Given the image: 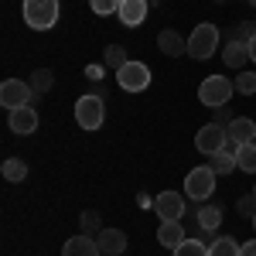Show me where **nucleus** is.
<instances>
[{"mask_svg":"<svg viewBox=\"0 0 256 256\" xmlns=\"http://www.w3.org/2000/svg\"><path fill=\"white\" fill-rule=\"evenodd\" d=\"M216 171H212V164H202V168H192L188 178H184V195L195 198V202H205V198H212L216 192Z\"/></svg>","mask_w":256,"mask_h":256,"instance_id":"4","label":"nucleus"},{"mask_svg":"<svg viewBox=\"0 0 256 256\" xmlns=\"http://www.w3.org/2000/svg\"><path fill=\"white\" fill-rule=\"evenodd\" d=\"M250 62H253V65H256V38L250 41Z\"/></svg>","mask_w":256,"mask_h":256,"instance_id":"34","label":"nucleus"},{"mask_svg":"<svg viewBox=\"0 0 256 256\" xmlns=\"http://www.w3.org/2000/svg\"><path fill=\"white\" fill-rule=\"evenodd\" d=\"M62 256H102L99 253V242H96V236H72L65 246H62Z\"/></svg>","mask_w":256,"mask_h":256,"instance_id":"15","label":"nucleus"},{"mask_svg":"<svg viewBox=\"0 0 256 256\" xmlns=\"http://www.w3.org/2000/svg\"><path fill=\"white\" fill-rule=\"evenodd\" d=\"M236 160H239V171H250V174H256V140H253V144H242V147H236Z\"/></svg>","mask_w":256,"mask_h":256,"instance_id":"20","label":"nucleus"},{"mask_svg":"<svg viewBox=\"0 0 256 256\" xmlns=\"http://www.w3.org/2000/svg\"><path fill=\"white\" fill-rule=\"evenodd\" d=\"M154 212H158L160 222H181V216L188 208H184V198L178 195V192H160L154 198Z\"/></svg>","mask_w":256,"mask_h":256,"instance_id":"9","label":"nucleus"},{"mask_svg":"<svg viewBox=\"0 0 256 256\" xmlns=\"http://www.w3.org/2000/svg\"><path fill=\"white\" fill-rule=\"evenodd\" d=\"M52 86H55V76H52L48 68H38V72L31 76V89H34V92H48Z\"/></svg>","mask_w":256,"mask_h":256,"instance_id":"27","label":"nucleus"},{"mask_svg":"<svg viewBox=\"0 0 256 256\" xmlns=\"http://www.w3.org/2000/svg\"><path fill=\"white\" fill-rule=\"evenodd\" d=\"M239 256H256V239L242 242V246H239Z\"/></svg>","mask_w":256,"mask_h":256,"instance_id":"33","label":"nucleus"},{"mask_svg":"<svg viewBox=\"0 0 256 256\" xmlns=\"http://www.w3.org/2000/svg\"><path fill=\"white\" fill-rule=\"evenodd\" d=\"M58 0H24V24L31 31H48L58 20Z\"/></svg>","mask_w":256,"mask_h":256,"instance_id":"1","label":"nucleus"},{"mask_svg":"<svg viewBox=\"0 0 256 256\" xmlns=\"http://www.w3.org/2000/svg\"><path fill=\"white\" fill-rule=\"evenodd\" d=\"M184 239H188V229H184V222H160L158 242L164 246V250H178Z\"/></svg>","mask_w":256,"mask_h":256,"instance_id":"14","label":"nucleus"},{"mask_svg":"<svg viewBox=\"0 0 256 256\" xmlns=\"http://www.w3.org/2000/svg\"><path fill=\"white\" fill-rule=\"evenodd\" d=\"M239 246H242V242H236L232 236H222L208 246V256H239Z\"/></svg>","mask_w":256,"mask_h":256,"instance_id":"22","label":"nucleus"},{"mask_svg":"<svg viewBox=\"0 0 256 256\" xmlns=\"http://www.w3.org/2000/svg\"><path fill=\"white\" fill-rule=\"evenodd\" d=\"M106 120V96H96V92H86V96L76 102V123L82 130H99Z\"/></svg>","mask_w":256,"mask_h":256,"instance_id":"3","label":"nucleus"},{"mask_svg":"<svg viewBox=\"0 0 256 256\" xmlns=\"http://www.w3.org/2000/svg\"><path fill=\"white\" fill-rule=\"evenodd\" d=\"M174 256H208V242H202V239H184L181 246L174 250Z\"/></svg>","mask_w":256,"mask_h":256,"instance_id":"23","label":"nucleus"},{"mask_svg":"<svg viewBox=\"0 0 256 256\" xmlns=\"http://www.w3.org/2000/svg\"><path fill=\"white\" fill-rule=\"evenodd\" d=\"M216 4H226V0H216Z\"/></svg>","mask_w":256,"mask_h":256,"instance_id":"36","label":"nucleus"},{"mask_svg":"<svg viewBox=\"0 0 256 256\" xmlns=\"http://www.w3.org/2000/svg\"><path fill=\"white\" fill-rule=\"evenodd\" d=\"M232 92H236V86L226 79V76H208V79H202V86H198V102L208 106V110L229 106Z\"/></svg>","mask_w":256,"mask_h":256,"instance_id":"2","label":"nucleus"},{"mask_svg":"<svg viewBox=\"0 0 256 256\" xmlns=\"http://www.w3.org/2000/svg\"><path fill=\"white\" fill-rule=\"evenodd\" d=\"M250 4H253V7H256V0H250Z\"/></svg>","mask_w":256,"mask_h":256,"instance_id":"37","label":"nucleus"},{"mask_svg":"<svg viewBox=\"0 0 256 256\" xmlns=\"http://www.w3.org/2000/svg\"><path fill=\"white\" fill-rule=\"evenodd\" d=\"M256 38V28H253V20H239V24H232L229 28V41H250Z\"/></svg>","mask_w":256,"mask_h":256,"instance_id":"24","label":"nucleus"},{"mask_svg":"<svg viewBox=\"0 0 256 256\" xmlns=\"http://www.w3.org/2000/svg\"><path fill=\"white\" fill-rule=\"evenodd\" d=\"M86 79H89V82H99V79H102V68H99V65H89V68H86Z\"/></svg>","mask_w":256,"mask_h":256,"instance_id":"32","label":"nucleus"},{"mask_svg":"<svg viewBox=\"0 0 256 256\" xmlns=\"http://www.w3.org/2000/svg\"><path fill=\"white\" fill-rule=\"evenodd\" d=\"M10 130L20 134V137H28V134H34L38 130V113H34V106H20V110H10Z\"/></svg>","mask_w":256,"mask_h":256,"instance_id":"11","label":"nucleus"},{"mask_svg":"<svg viewBox=\"0 0 256 256\" xmlns=\"http://www.w3.org/2000/svg\"><path fill=\"white\" fill-rule=\"evenodd\" d=\"M116 82H120V89H126V92H144L150 86V68L144 62H126L116 72Z\"/></svg>","mask_w":256,"mask_h":256,"instance_id":"6","label":"nucleus"},{"mask_svg":"<svg viewBox=\"0 0 256 256\" xmlns=\"http://www.w3.org/2000/svg\"><path fill=\"white\" fill-rule=\"evenodd\" d=\"M99 242V253L102 256H120V253H126V232L123 229H102L96 236Z\"/></svg>","mask_w":256,"mask_h":256,"instance_id":"12","label":"nucleus"},{"mask_svg":"<svg viewBox=\"0 0 256 256\" xmlns=\"http://www.w3.org/2000/svg\"><path fill=\"white\" fill-rule=\"evenodd\" d=\"M158 48L164 52V55H171V58H178V55H188V41L181 38L178 31H171V28L158 34Z\"/></svg>","mask_w":256,"mask_h":256,"instance_id":"17","label":"nucleus"},{"mask_svg":"<svg viewBox=\"0 0 256 256\" xmlns=\"http://www.w3.org/2000/svg\"><path fill=\"white\" fill-rule=\"evenodd\" d=\"M226 144H229L226 126H218V123H205V126L195 134V147L205 154V158H212V154H216V150H222Z\"/></svg>","mask_w":256,"mask_h":256,"instance_id":"8","label":"nucleus"},{"mask_svg":"<svg viewBox=\"0 0 256 256\" xmlns=\"http://www.w3.org/2000/svg\"><path fill=\"white\" fill-rule=\"evenodd\" d=\"M236 208H239V216H242V218H253L256 216V195H242L236 202Z\"/></svg>","mask_w":256,"mask_h":256,"instance_id":"30","label":"nucleus"},{"mask_svg":"<svg viewBox=\"0 0 256 256\" xmlns=\"http://www.w3.org/2000/svg\"><path fill=\"white\" fill-rule=\"evenodd\" d=\"M195 218H198V229L202 232H216L218 226H222V208L218 205H205V208L195 212Z\"/></svg>","mask_w":256,"mask_h":256,"instance_id":"19","label":"nucleus"},{"mask_svg":"<svg viewBox=\"0 0 256 256\" xmlns=\"http://www.w3.org/2000/svg\"><path fill=\"white\" fill-rule=\"evenodd\" d=\"M126 62H130L126 58V48H120V44H110V48H106V65H110L113 72H120Z\"/></svg>","mask_w":256,"mask_h":256,"instance_id":"26","label":"nucleus"},{"mask_svg":"<svg viewBox=\"0 0 256 256\" xmlns=\"http://www.w3.org/2000/svg\"><path fill=\"white\" fill-rule=\"evenodd\" d=\"M82 232L86 236H99L102 232V218L96 212H82Z\"/></svg>","mask_w":256,"mask_h":256,"instance_id":"28","label":"nucleus"},{"mask_svg":"<svg viewBox=\"0 0 256 256\" xmlns=\"http://www.w3.org/2000/svg\"><path fill=\"white\" fill-rule=\"evenodd\" d=\"M253 195H256V184H253Z\"/></svg>","mask_w":256,"mask_h":256,"instance_id":"38","label":"nucleus"},{"mask_svg":"<svg viewBox=\"0 0 256 256\" xmlns=\"http://www.w3.org/2000/svg\"><path fill=\"white\" fill-rule=\"evenodd\" d=\"M31 96H34L31 82L4 79V86H0V102H4L7 110H20V106H31Z\"/></svg>","mask_w":256,"mask_h":256,"instance_id":"7","label":"nucleus"},{"mask_svg":"<svg viewBox=\"0 0 256 256\" xmlns=\"http://www.w3.org/2000/svg\"><path fill=\"white\" fill-rule=\"evenodd\" d=\"M120 4H123V0H89L92 14H99V18H106V14H116Z\"/></svg>","mask_w":256,"mask_h":256,"instance_id":"29","label":"nucleus"},{"mask_svg":"<svg viewBox=\"0 0 256 256\" xmlns=\"http://www.w3.org/2000/svg\"><path fill=\"white\" fill-rule=\"evenodd\" d=\"M208 164H212V171H216V174H232V171L239 168V160H236V147H232V144H226L222 150H216V154L208 158Z\"/></svg>","mask_w":256,"mask_h":256,"instance_id":"16","label":"nucleus"},{"mask_svg":"<svg viewBox=\"0 0 256 256\" xmlns=\"http://www.w3.org/2000/svg\"><path fill=\"white\" fill-rule=\"evenodd\" d=\"M4 178L14 181V184H20V181L28 178V164H24L20 158H7L4 160Z\"/></svg>","mask_w":256,"mask_h":256,"instance_id":"21","label":"nucleus"},{"mask_svg":"<svg viewBox=\"0 0 256 256\" xmlns=\"http://www.w3.org/2000/svg\"><path fill=\"white\" fill-rule=\"evenodd\" d=\"M232 86H236V92H242V96H253L256 92V72H239L236 79H232Z\"/></svg>","mask_w":256,"mask_h":256,"instance_id":"25","label":"nucleus"},{"mask_svg":"<svg viewBox=\"0 0 256 256\" xmlns=\"http://www.w3.org/2000/svg\"><path fill=\"white\" fill-rule=\"evenodd\" d=\"M253 229H256V216H253Z\"/></svg>","mask_w":256,"mask_h":256,"instance_id":"35","label":"nucleus"},{"mask_svg":"<svg viewBox=\"0 0 256 256\" xmlns=\"http://www.w3.org/2000/svg\"><path fill=\"white\" fill-rule=\"evenodd\" d=\"M226 137L232 147H242V144H253L256 140V123L250 116H236L229 126H226Z\"/></svg>","mask_w":256,"mask_h":256,"instance_id":"10","label":"nucleus"},{"mask_svg":"<svg viewBox=\"0 0 256 256\" xmlns=\"http://www.w3.org/2000/svg\"><path fill=\"white\" fill-rule=\"evenodd\" d=\"M232 113H229V106H216V120H212V123H218V126H229V123H232Z\"/></svg>","mask_w":256,"mask_h":256,"instance_id":"31","label":"nucleus"},{"mask_svg":"<svg viewBox=\"0 0 256 256\" xmlns=\"http://www.w3.org/2000/svg\"><path fill=\"white\" fill-rule=\"evenodd\" d=\"M222 62H226L229 68H239V72H242V65L250 62V44H246V41H229L226 52H222Z\"/></svg>","mask_w":256,"mask_h":256,"instance_id":"18","label":"nucleus"},{"mask_svg":"<svg viewBox=\"0 0 256 256\" xmlns=\"http://www.w3.org/2000/svg\"><path fill=\"white\" fill-rule=\"evenodd\" d=\"M218 48V28L216 24H198L195 31L188 34V55L195 62L212 58V52Z\"/></svg>","mask_w":256,"mask_h":256,"instance_id":"5","label":"nucleus"},{"mask_svg":"<svg viewBox=\"0 0 256 256\" xmlns=\"http://www.w3.org/2000/svg\"><path fill=\"white\" fill-rule=\"evenodd\" d=\"M147 4H150V0H123L116 18L123 20L126 28H140V24L147 20Z\"/></svg>","mask_w":256,"mask_h":256,"instance_id":"13","label":"nucleus"}]
</instances>
